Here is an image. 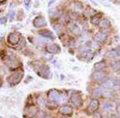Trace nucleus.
Masks as SVG:
<instances>
[{
    "instance_id": "nucleus-30",
    "label": "nucleus",
    "mask_w": 120,
    "mask_h": 118,
    "mask_svg": "<svg viewBox=\"0 0 120 118\" xmlns=\"http://www.w3.org/2000/svg\"><path fill=\"white\" fill-rule=\"evenodd\" d=\"M91 46L92 48H94V49L98 48V45H97L96 43H94V42H91V46Z\"/></svg>"
},
{
    "instance_id": "nucleus-20",
    "label": "nucleus",
    "mask_w": 120,
    "mask_h": 118,
    "mask_svg": "<svg viewBox=\"0 0 120 118\" xmlns=\"http://www.w3.org/2000/svg\"><path fill=\"white\" fill-rule=\"evenodd\" d=\"M105 62L104 61H99V62H97L94 64V69L95 70H98V71H101V69H102L103 68H105Z\"/></svg>"
},
{
    "instance_id": "nucleus-11",
    "label": "nucleus",
    "mask_w": 120,
    "mask_h": 118,
    "mask_svg": "<svg viewBox=\"0 0 120 118\" xmlns=\"http://www.w3.org/2000/svg\"><path fill=\"white\" fill-rule=\"evenodd\" d=\"M60 113L64 114V115H71L73 113V109L69 105H63L60 108Z\"/></svg>"
},
{
    "instance_id": "nucleus-15",
    "label": "nucleus",
    "mask_w": 120,
    "mask_h": 118,
    "mask_svg": "<svg viewBox=\"0 0 120 118\" xmlns=\"http://www.w3.org/2000/svg\"><path fill=\"white\" fill-rule=\"evenodd\" d=\"M98 108V102L97 100L93 99L90 102V104H89V109L90 111H95Z\"/></svg>"
},
{
    "instance_id": "nucleus-32",
    "label": "nucleus",
    "mask_w": 120,
    "mask_h": 118,
    "mask_svg": "<svg viewBox=\"0 0 120 118\" xmlns=\"http://www.w3.org/2000/svg\"><path fill=\"white\" fill-rule=\"evenodd\" d=\"M60 29H61V26H57L56 27H55V30L56 32H59Z\"/></svg>"
},
{
    "instance_id": "nucleus-7",
    "label": "nucleus",
    "mask_w": 120,
    "mask_h": 118,
    "mask_svg": "<svg viewBox=\"0 0 120 118\" xmlns=\"http://www.w3.org/2000/svg\"><path fill=\"white\" fill-rule=\"evenodd\" d=\"M50 73V68L47 65H43L38 69V74L42 77H46Z\"/></svg>"
},
{
    "instance_id": "nucleus-18",
    "label": "nucleus",
    "mask_w": 120,
    "mask_h": 118,
    "mask_svg": "<svg viewBox=\"0 0 120 118\" xmlns=\"http://www.w3.org/2000/svg\"><path fill=\"white\" fill-rule=\"evenodd\" d=\"M70 30H71V32H72L73 34H79L81 32V30H80V28H79V26L76 24L71 25V26H70Z\"/></svg>"
},
{
    "instance_id": "nucleus-3",
    "label": "nucleus",
    "mask_w": 120,
    "mask_h": 118,
    "mask_svg": "<svg viewBox=\"0 0 120 118\" xmlns=\"http://www.w3.org/2000/svg\"><path fill=\"white\" fill-rule=\"evenodd\" d=\"M33 24L35 27H42V26H46L47 25V22H46V20L43 17L38 16L34 18Z\"/></svg>"
},
{
    "instance_id": "nucleus-38",
    "label": "nucleus",
    "mask_w": 120,
    "mask_h": 118,
    "mask_svg": "<svg viewBox=\"0 0 120 118\" xmlns=\"http://www.w3.org/2000/svg\"><path fill=\"white\" fill-rule=\"evenodd\" d=\"M2 37H3V34H1V35H0V38H1Z\"/></svg>"
},
{
    "instance_id": "nucleus-17",
    "label": "nucleus",
    "mask_w": 120,
    "mask_h": 118,
    "mask_svg": "<svg viewBox=\"0 0 120 118\" xmlns=\"http://www.w3.org/2000/svg\"><path fill=\"white\" fill-rule=\"evenodd\" d=\"M99 26L101 28H109L111 26V22L107 18H103L100 21Z\"/></svg>"
},
{
    "instance_id": "nucleus-29",
    "label": "nucleus",
    "mask_w": 120,
    "mask_h": 118,
    "mask_svg": "<svg viewBox=\"0 0 120 118\" xmlns=\"http://www.w3.org/2000/svg\"><path fill=\"white\" fill-rule=\"evenodd\" d=\"M7 22V18L3 17V18H0V24H5Z\"/></svg>"
},
{
    "instance_id": "nucleus-16",
    "label": "nucleus",
    "mask_w": 120,
    "mask_h": 118,
    "mask_svg": "<svg viewBox=\"0 0 120 118\" xmlns=\"http://www.w3.org/2000/svg\"><path fill=\"white\" fill-rule=\"evenodd\" d=\"M37 113V109L35 106H30L27 109H26V114L29 117H33Z\"/></svg>"
},
{
    "instance_id": "nucleus-1",
    "label": "nucleus",
    "mask_w": 120,
    "mask_h": 118,
    "mask_svg": "<svg viewBox=\"0 0 120 118\" xmlns=\"http://www.w3.org/2000/svg\"><path fill=\"white\" fill-rule=\"evenodd\" d=\"M23 75H24V72L22 70L15 72L8 77L7 82H8L9 84L12 85V86H15V85L19 84L21 82V80H22L23 77Z\"/></svg>"
},
{
    "instance_id": "nucleus-8",
    "label": "nucleus",
    "mask_w": 120,
    "mask_h": 118,
    "mask_svg": "<svg viewBox=\"0 0 120 118\" xmlns=\"http://www.w3.org/2000/svg\"><path fill=\"white\" fill-rule=\"evenodd\" d=\"M46 50L51 54H57L60 52V48L56 44H49L46 46Z\"/></svg>"
},
{
    "instance_id": "nucleus-9",
    "label": "nucleus",
    "mask_w": 120,
    "mask_h": 118,
    "mask_svg": "<svg viewBox=\"0 0 120 118\" xmlns=\"http://www.w3.org/2000/svg\"><path fill=\"white\" fill-rule=\"evenodd\" d=\"M106 38H107V34L103 32H98L97 34H94V41H96L98 42H104L106 39Z\"/></svg>"
},
{
    "instance_id": "nucleus-19",
    "label": "nucleus",
    "mask_w": 120,
    "mask_h": 118,
    "mask_svg": "<svg viewBox=\"0 0 120 118\" xmlns=\"http://www.w3.org/2000/svg\"><path fill=\"white\" fill-rule=\"evenodd\" d=\"M40 35H42L43 38H48V39H51V40H54L55 37L52 34L51 32H49V31H41L39 33Z\"/></svg>"
},
{
    "instance_id": "nucleus-2",
    "label": "nucleus",
    "mask_w": 120,
    "mask_h": 118,
    "mask_svg": "<svg viewBox=\"0 0 120 118\" xmlns=\"http://www.w3.org/2000/svg\"><path fill=\"white\" fill-rule=\"evenodd\" d=\"M8 42L11 45H17V44L19 43L20 42V37L18 34H15V33H11V34L8 35Z\"/></svg>"
},
{
    "instance_id": "nucleus-35",
    "label": "nucleus",
    "mask_w": 120,
    "mask_h": 118,
    "mask_svg": "<svg viewBox=\"0 0 120 118\" xmlns=\"http://www.w3.org/2000/svg\"><path fill=\"white\" fill-rule=\"evenodd\" d=\"M116 50H117V51L119 52V54H120V46H118V47H117V49H116Z\"/></svg>"
},
{
    "instance_id": "nucleus-21",
    "label": "nucleus",
    "mask_w": 120,
    "mask_h": 118,
    "mask_svg": "<svg viewBox=\"0 0 120 118\" xmlns=\"http://www.w3.org/2000/svg\"><path fill=\"white\" fill-rule=\"evenodd\" d=\"M91 22L94 25H98L99 24L100 21H101V15H94L91 18Z\"/></svg>"
},
{
    "instance_id": "nucleus-34",
    "label": "nucleus",
    "mask_w": 120,
    "mask_h": 118,
    "mask_svg": "<svg viewBox=\"0 0 120 118\" xmlns=\"http://www.w3.org/2000/svg\"><path fill=\"white\" fill-rule=\"evenodd\" d=\"M9 118H19V117H17V116H15V115H11L9 117Z\"/></svg>"
},
{
    "instance_id": "nucleus-22",
    "label": "nucleus",
    "mask_w": 120,
    "mask_h": 118,
    "mask_svg": "<svg viewBox=\"0 0 120 118\" xmlns=\"http://www.w3.org/2000/svg\"><path fill=\"white\" fill-rule=\"evenodd\" d=\"M106 56L111 57H119V56H120V54H119V52H118L117 50H115L108 51L107 53H106Z\"/></svg>"
},
{
    "instance_id": "nucleus-25",
    "label": "nucleus",
    "mask_w": 120,
    "mask_h": 118,
    "mask_svg": "<svg viewBox=\"0 0 120 118\" xmlns=\"http://www.w3.org/2000/svg\"><path fill=\"white\" fill-rule=\"evenodd\" d=\"M25 45H26V39L25 38H22V40H21V42H19V46H17L16 49L17 50H22L23 47L25 46Z\"/></svg>"
},
{
    "instance_id": "nucleus-14",
    "label": "nucleus",
    "mask_w": 120,
    "mask_h": 118,
    "mask_svg": "<svg viewBox=\"0 0 120 118\" xmlns=\"http://www.w3.org/2000/svg\"><path fill=\"white\" fill-rule=\"evenodd\" d=\"M82 55L86 60H91L94 57V52L90 50H85L82 51Z\"/></svg>"
},
{
    "instance_id": "nucleus-26",
    "label": "nucleus",
    "mask_w": 120,
    "mask_h": 118,
    "mask_svg": "<svg viewBox=\"0 0 120 118\" xmlns=\"http://www.w3.org/2000/svg\"><path fill=\"white\" fill-rule=\"evenodd\" d=\"M38 104H39L41 107H43L44 106V100L41 97H39L38 98Z\"/></svg>"
},
{
    "instance_id": "nucleus-39",
    "label": "nucleus",
    "mask_w": 120,
    "mask_h": 118,
    "mask_svg": "<svg viewBox=\"0 0 120 118\" xmlns=\"http://www.w3.org/2000/svg\"><path fill=\"white\" fill-rule=\"evenodd\" d=\"M118 101H119V104H120V99H119V100H118Z\"/></svg>"
},
{
    "instance_id": "nucleus-4",
    "label": "nucleus",
    "mask_w": 120,
    "mask_h": 118,
    "mask_svg": "<svg viewBox=\"0 0 120 118\" xmlns=\"http://www.w3.org/2000/svg\"><path fill=\"white\" fill-rule=\"evenodd\" d=\"M71 100L72 102V104L75 106H76V107H79L82 104V99H81L80 96L78 93H74L71 94Z\"/></svg>"
},
{
    "instance_id": "nucleus-37",
    "label": "nucleus",
    "mask_w": 120,
    "mask_h": 118,
    "mask_svg": "<svg viewBox=\"0 0 120 118\" xmlns=\"http://www.w3.org/2000/svg\"><path fill=\"white\" fill-rule=\"evenodd\" d=\"M46 118H54V117H47Z\"/></svg>"
},
{
    "instance_id": "nucleus-12",
    "label": "nucleus",
    "mask_w": 120,
    "mask_h": 118,
    "mask_svg": "<svg viewBox=\"0 0 120 118\" xmlns=\"http://www.w3.org/2000/svg\"><path fill=\"white\" fill-rule=\"evenodd\" d=\"M114 108H115V105L111 102H106V103L102 104V109H103V111L107 112V113L113 111Z\"/></svg>"
},
{
    "instance_id": "nucleus-33",
    "label": "nucleus",
    "mask_w": 120,
    "mask_h": 118,
    "mask_svg": "<svg viewBox=\"0 0 120 118\" xmlns=\"http://www.w3.org/2000/svg\"><path fill=\"white\" fill-rule=\"evenodd\" d=\"M117 113H118V116H119V117L120 118V106L117 108Z\"/></svg>"
},
{
    "instance_id": "nucleus-31",
    "label": "nucleus",
    "mask_w": 120,
    "mask_h": 118,
    "mask_svg": "<svg viewBox=\"0 0 120 118\" xmlns=\"http://www.w3.org/2000/svg\"><path fill=\"white\" fill-rule=\"evenodd\" d=\"M24 3V5L26 7V9H28L29 4L30 3V1H24V3Z\"/></svg>"
},
{
    "instance_id": "nucleus-27",
    "label": "nucleus",
    "mask_w": 120,
    "mask_h": 118,
    "mask_svg": "<svg viewBox=\"0 0 120 118\" xmlns=\"http://www.w3.org/2000/svg\"><path fill=\"white\" fill-rule=\"evenodd\" d=\"M15 12L14 11H12L11 13H10V21H13L15 18Z\"/></svg>"
},
{
    "instance_id": "nucleus-6",
    "label": "nucleus",
    "mask_w": 120,
    "mask_h": 118,
    "mask_svg": "<svg viewBox=\"0 0 120 118\" xmlns=\"http://www.w3.org/2000/svg\"><path fill=\"white\" fill-rule=\"evenodd\" d=\"M60 96V93L56 89H52L48 93V97H49V99L52 100L54 102H58Z\"/></svg>"
},
{
    "instance_id": "nucleus-24",
    "label": "nucleus",
    "mask_w": 120,
    "mask_h": 118,
    "mask_svg": "<svg viewBox=\"0 0 120 118\" xmlns=\"http://www.w3.org/2000/svg\"><path fill=\"white\" fill-rule=\"evenodd\" d=\"M67 100V95L63 93H60L59 100H58V103H64V102Z\"/></svg>"
},
{
    "instance_id": "nucleus-13",
    "label": "nucleus",
    "mask_w": 120,
    "mask_h": 118,
    "mask_svg": "<svg viewBox=\"0 0 120 118\" xmlns=\"http://www.w3.org/2000/svg\"><path fill=\"white\" fill-rule=\"evenodd\" d=\"M104 94V90L102 88H96L93 90L92 92V97L94 98H98Z\"/></svg>"
},
{
    "instance_id": "nucleus-10",
    "label": "nucleus",
    "mask_w": 120,
    "mask_h": 118,
    "mask_svg": "<svg viewBox=\"0 0 120 118\" xmlns=\"http://www.w3.org/2000/svg\"><path fill=\"white\" fill-rule=\"evenodd\" d=\"M105 73H103L102 71H95V72L92 73V78L95 81L102 80L105 77Z\"/></svg>"
},
{
    "instance_id": "nucleus-23",
    "label": "nucleus",
    "mask_w": 120,
    "mask_h": 118,
    "mask_svg": "<svg viewBox=\"0 0 120 118\" xmlns=\"http://www.w3.org/2000/svg\"><path fill=\"white\" fill-rule=\"evenodd\" d=\"M111 68L114 71H118L120 69V61H116L111 65Z\"/></svg>"
},
{
    "instance_id": "nucleus-5",
    "label": "nucleus",
    "mask_w": 120,
    "mask_h": 118,
    "mask_svg": "<svg viewBox=\"0 0 120 118\" xmlns=\"http://www.w3.org/2000/svg\"><path fill=\"white\" fill-rule=\"evenodd\" d=\"M116 86H118L117 81H116V79L114 78H108L107 80H106L105 82H102V86L106 89H111Z\"/></svg>"
},
{
    "instance_id": "nucleus-28",
    "label": "nucleus",
    "mask_w": 120,
    "mask_h": 118,
    "mask_svg": "<svg viewBox=\"0 0 120 118\" xmlns=\"http://www.w3.org/2000/svg\"><path fill=\"white\" fill-rule=\"evenodd\" d=\"M81 7H82V6L80 5V3H76L75 4V10H81Z\"/></svg>"
},
{
    "instance_id": "nucleus-36",
    "label": "nucleus",
    "mask_w": 120,
    "mask_h": 118,
    "mask_svg": "<svg viewBox=\"0 0 120 118\" xmlns=\"http://www.w3.org/2000/svg\"><path fill=\"white\" fill-rule=\"evenodd\" d=\"M116 81H117V85H120V77L118 79H116Z\"/></svg>"
}]
</instances>
